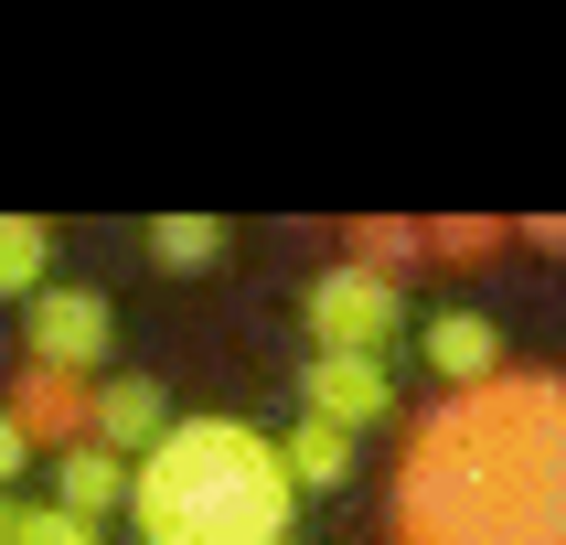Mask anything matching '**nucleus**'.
I'll return each mask as SVG.
<instances>
[{"mask_svg": "<svg viewBox=\"0 0 566 545\" xmlns=\"http://www.w3.org/2000/svg\"><path fill=\"white\" fill-rule=\"evenodd\" d=\"M417 247L439 268H492L503 256V214H417Z\"/></svg>", "mask_w": 566, "mask_h": 545, "instance_id": "ddd939ff", "label": "nucleus"}, {"mask_svg": "<svg viewBox=\"0 0 566 545\" xmlns=\"http://www.w3.org/2000/svg\"><path fill=\"white\" fill-rule=\"evenodd\" d=\"M118 503H128V460H107L96 439L54 449V513H75V524H107Z\"/></svg>", "mask_w": 566, "mask_h": 545, "instance_id": "1a4fd4ad", "label": "nucleus"}, {"mask_svg": "<svg viewBox=\"0 0 566 545\" xmlns=\"http://www.w3.org/2000/svg\"><path fill=\"white\" fill-rule=\"evenodd\" d=\"M54 279V224L43 214H0V300H32Z\"/></svg>", "mask_w": 566, "mask_h": 545, "instance_id": "f8f14e48", "label": "nucleus"}, {"mask_svg": "<svg viewBox=\"0 0 566 545\" xmlns=\"http://www.w3.org/2000/svg\"><path fill=\"white\" fill-rule=\"evenodd\" d=\"M289 545H300V535H289Z\"/></svg>", "mask_w": 566, "mask_h": 545, "instance_id": "6ab92c4d", "label": "nucleus"}, {"mask_svg": "<svg viewBox=\"0 0 566 545\" xmlns=\"http://www.w3.org/2000/svg\"><path fill=\"white\" fill-rule=\"evenodd\" d=\"M279 471H289V492H343L353 481V439L321 428V417H300V428L279 439Z\"/></svg>", "mask_w": 566, "mask_h": 545, "instance_id": "9b49d317", "label": "nucleus"}, {"mask_svg": "<svg viewBox=\"0 0 566 545\" xmlns=\"http://www.w3.org/2000/svg\"><path fill=\"white\" fill-rule=\"evenodd\" d=\"M11 545H107V535L75 524V513H54V503H32V513H11Z\"/></svg>", "mask_w": 566, "mask_h": 545, "instance_id": "2eb2a0df", "label": "nucleus"}, {"mask_svg": "<svg viewBox=\"0 0 566 545\" xmlns=\"http://www.w3.org/2000/svg\"><path fill=\"white\" fill-rule=\"evenodd\" d=\"M150 256H160V268H214V256H224V214H160L150 224Z\"/></svg>", "mask_w": 566, "mask_h": 545, "instance_id": "4468645a", "label": "nucleus"}, {"mask_svg": "<svg viewBox=\"0 0 566 545\" xmlns=\"http://www.w3.org/2000/svg\"><path fill=\"white\" fill-rule=\"evenodd\" d=\"M289 471L279 439L247 417H171L128 460V524L139 545H289Z\"/></svg>", "mask_w": 566, "mask_h": 545, "instance_id": "f03ea898", "label": "nucleus"}, {"mask_svg": "<svg viewBox=\"0 0 566 545\" xmlns=\"http://www.w3.org/2000/svg\"><path fill=\"white\" fill-rule=\"evenodd\" d=\"M300 417L343 428V439H364L375 417H396V375H385V353H311V364H300Z\"/></svg>", "mask_w": 566, "mask_h": 545, "instance_id": "39448f33", "label": "nucleus"}, {"mask_svg": "<svg viewBox=\"0 0 566 545\" xmlns=\"http://www.w3.org/2000/svg\"><path fill=\"white\" fill-rule=\"evenodd\" d=\"M86 407H96V385H86V375H43V364H22V375H11V396H0V417L22 428L32 460L86 439Z\"/></svg>", "mask_w": 566, "mask_h": 545, "instance_id": "423d86ee", "label": "nucleus"}, {"mask_svg": "<svg viewBox=\"0 0 566 545\" xmlns=\"http://www.w3.org/2000/svg\"><path fill=\"white\" fill-rule=\"evenodd\" d=\"M396 545H566V375L503 364L417 407L396 460Z\"/></svg>", "mask_w": 566, "mask_h": 545, "instance_id": "f257e3e1", "label": "nucleus"}, {"mask_svg": "<svg viewBox=\"0 0 566 545\" xmlns=\"http://www.w3.org/2000/svg\"><path fill=\"white\" fill-rule=\"evenodd\" d=\"M107 353H118V300L86 279H43L22 300V364H43V375H107Z\"/></svg>", "mask_w": 566, "mask_h": 545, "instance_id": "7ed1b4c3", "label": "nucleus"}, {"mask_svg": "<svg viewBox=\"0 0 566 545\" xmlns=\"http://www.w3.org/2000/svg\"><path fill=\"white\" fill-rule=\"evenodd\" d=\"M300 321H311V353H385L396 343V321H407V289L396 279H364V268H311L300 289Z\"/></svg>", "mask_w": 566, "mask_h": 545, "instance_id": "20e7f679", "label": "nucleus"}, {"mask_svg": "<svg viewBox=\"0 0 566 545\" xmlns=\"http://www.w3.org/2000/svg\"><path fill=\"white\" fill-rule=\"evenodd\" d=\"M417 343H428V375H439V385H481V375H503V321H492V311H439Z\"/></svg>", "mask_w": 566, "mask_h": 545, "instance_id": "6e6552de", "label": "nucleus"}, {"mask_svg": "<svg viewBox=\"0 0 566 545\" xmlns=\"http://www.w3.org/2000/svg\"><path fill=\"white\" fill-rule=\"evenodd\" d=\"M503 247H535V256H556V247H566V214H503Z\"/></svg>", "mask_w": 566, "mask_h": 545, "instance_id": "dca6fc26", "label": "nucleus"}, {"mask_svg": "<svg viewBox=\"0 0 566 545\" xmlns=\"http://www.w3.org/2000/svg\"><path fill=\"white\" fill-rule=\"evenodd\" d=\"M343 268H364V279H396V289H407V268H428V247H417V214H353V224H343Z\"/></svg>", "mask_w": 566, "mask_h": 545, "instance_id": "9d476101", "label": "nucleus"}, {"mask_svg": "<svg viewBox=\"0 0 566 545\" xmlns=\"http://www.w3.org/2000/svg\"><path fill=\"white\" fill-rule=\"evenodd\" d=\"M11 513H22V503H11V492H0V545H11Z\"/></svg>", "mask_w": 566, "mask_h": 545, "instance_id": "a211bd4d", "label": "nucleus"}, {"mask_svg": "<svg viewBox=\"0 0 566 545\" xmlns=\"http://www.w3.org/2000/svg\"><path fill=\"white\" fill-rule=\"evenodd\" d=\"M32 471V449H22V428H11V417H0V492H11V481Z\"/></svg>", "mask_w": 566, "mask_h": 545, "instance_id": "f3484780", "label": "nucleus"}, {"mask_svg": "<svg viewBox=\"0 0 566 545\" xmlns=\"http://www.w3.org/2000/svg\"><path fill=\"white\" fill-rule=\"evenodd\" d=\"M160 428H171V385H160V375H107V385H96L86 439L107 449V460H139Z\"/></svg>", "mask_w": 566, "mask_h": 545, "instance_id": "0eeeda50", "label": "nucleus"}]
</instances>
